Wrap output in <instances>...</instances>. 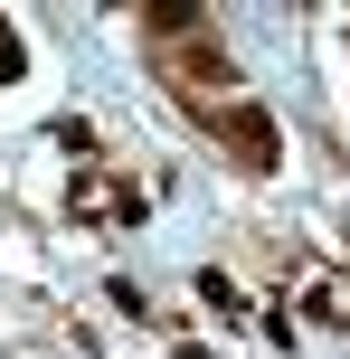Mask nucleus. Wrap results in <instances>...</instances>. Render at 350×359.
<instances>
[{"label": "nucleus", "mask_w": 350, "mask_h": 359, "mask_svg": "<svg viewBox=\"0 0 350 359\" xmlns=\"http://www.w3.org/2000/svg\"><path fill=\"white\" fill-rule=\"evenodd\" d=\"M142 67H152V86L170 95V114H180L189 133H208L246 180H275L284 170L275 114H265V95L246 86V67L227 57L218 19H208L199 0H152V10H142Z\"/></svg>", "instance_id": "f257e3e1"}, {"label": "nucleus", "mask_w": 350, "mask_h": 359, "mask_svg": "<svg viewBox=\"0 0 350 359\" xmlns=\"http://www.w3.org/2000/svg\"><path fill=\"white\" fill-rule=\"evenodd\" d=\"M29 76V38H19V19L0 10V86H19Z\"/></svg>", "instance_id": "f03ea898"}]
</instances>
